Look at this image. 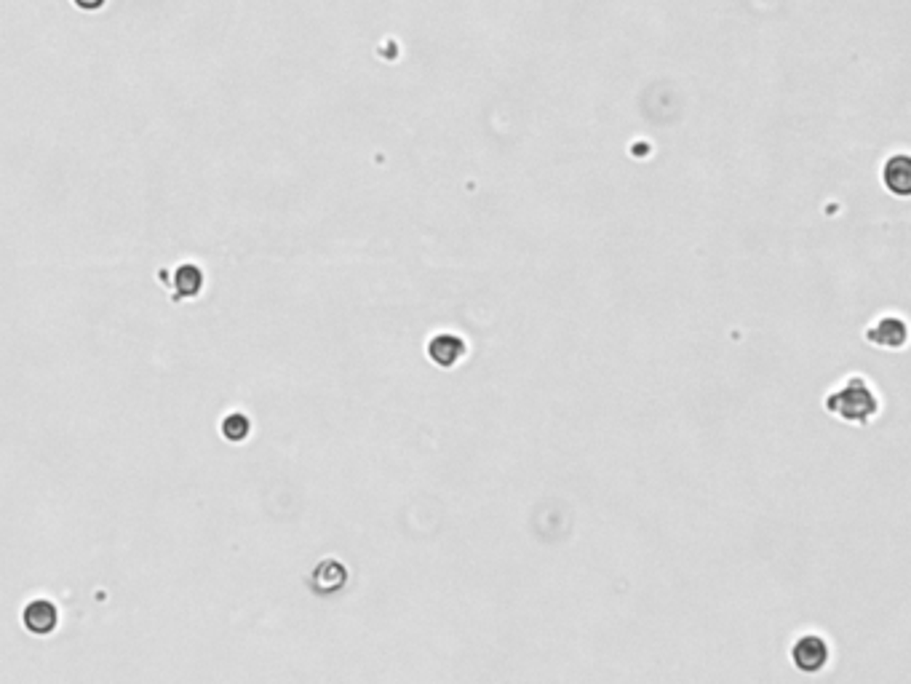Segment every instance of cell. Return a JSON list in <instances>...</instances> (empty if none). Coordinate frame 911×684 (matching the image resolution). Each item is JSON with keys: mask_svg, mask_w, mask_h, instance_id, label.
<instances>
[{"mask_svg": "<svg viewBox=\"0 0 911 684\" xmlns=\"http://www.w3.org/2000/svg\"><path fill=\"white\" fill-rule=\"evenodd\" d=\"M826 410L834 417L853 422V425H866L877 417L880 411V399L872 388L869 380L863 377H850L845 380L837 391L826 396Z\"/></svg>", "mask_w": 911, "mask_h": 684, "instance_id": "obj_1", "label": "cell"}, {"mask_svg": "<svg viewBox=\"0 0 911 684\" xmlns=\"http://www.w3.org/2000/svg\"><path fill=\"white\" fill-rule=\"evenodd\" d=\"M791 663L802 674H818L829 663V645L818 634H802L791 647Z\"/></svg>", "mask_w": 911, "mask_h": 684, "instance_id": "obj_2", "label": "cell"}, {"mask_svg": "<svg viewBox=\"0 0 911 684\" xmlns=\"http://www.w3.org/2000/svg\"><path fill=\"white\" fill-rule=\"evenodd\" d=\"M907 321L901 316H882L866 329V340L885 351H901L907 345Z\"/></svg>", "mask_w": 911, "mask_h": 684, "instance_id": "obj_3", "label": "cell"}, {"mask_svg": "<svg viewBox=\"0 0 911 684\" xmlns=\"http://www.w3.org/2000/svg\"><path fill=\"white\" fill-rule=\"evenodd\" d=\"M463 356H465V340L452 334V332H441V334H433L428 340V359L436 367L452 369Z\"/></svg>", "mask_w": 911, "mask_h": 684, "instance_id": "obj_4", "label": "cell"}, {"mask_svg": "<svg viewBox=\"0 0 911 684\" xmlns=\"http://www.w3.org/2000/svg\"><path fill=\"white\" fill-rule=\"evenodd\" d=\"M56 620H59L56 607H54L51 602H46V599H32V602L24 607V612H22L24 628H27L30 634H38V636L51 634V631L56 628Z\"/></svg>", "mask_w": 911, "mask_h": 684, "instance_id": "obj_5", "label": "cell"}, {"mask_svg": "<svg viewBox=\"0 0 911 684\" xmlns=\"http://www.w3.org/2000/svg\"><path fill=\"white\" fill-rule=\"evenodd\" d=\"M885 187L901 198H907L911 190V163L907 155H893L888 163H885Z\"/></svg>", "mask_w": 911, "mask_h": 684, "instance_id": "obj_6", "label": "cell"}, {"mask_svg": "<svg viewBox=\"0 0 911 684\" xmlns=\"http://www.w3.org/2000/svg\"><path fill=\"white\" fill-rule=\"evenodd\" d=\"M222 433H225V438H230V441H244V438L249 436V420H247L244 414H230V417H225V422H222Z\"/></svg>", "mask_w": 911, "mask_h": 684, "instance_id": "obj_7", "label": "cell"}, {"mask_svg": "<svg viewBox=\"0 0 911 684\" xmlns=\"http://www.w3.org/2000/svg\"><path fill=\"white\" fill-rule=\"evenodd\" d=\"M78 5H83V8H97V5H102V0H78Z\"/></svg>", "mask_w": 911, "mask_h": 684, "instance_id": "obj_8", "label": "cell"}]
</instances>
